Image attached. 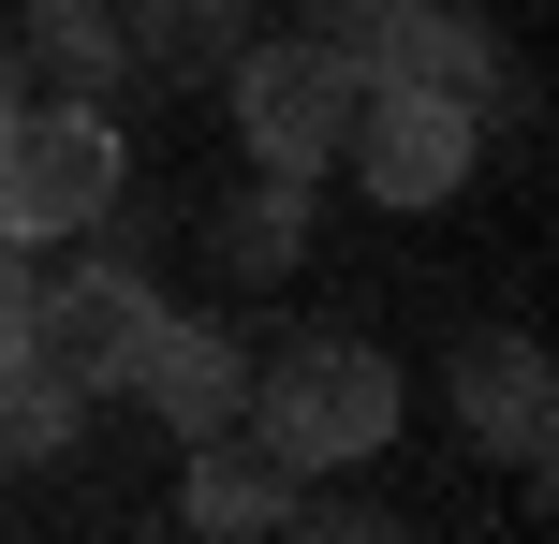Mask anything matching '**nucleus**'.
I'll use <instances>...</instances> for the list:
<instances>
[{
	"label": "nucleus",
	"mask_w": 559,
	"mask_h": 544,
	"mask_svg": "<svg viewBox=\"0 0 559 544\" xmlns=\"http://www.w3.org/2000/svg\"><path fill=\"white\" fill-rule=\"evenodd\" d=\"M15 88H29V74H15V45H0V104H15Z\"/></svg>",
	"instance_id": "4468645a"
},
{
	"label": "nucleus",
	"mask_w": 559,
	"mask_h": 544,
	"mask_svg": "<svg viewBox=\"0 0 559 544\" xmlns=\"http://www.w3.org/2000/svg\"><path fill=\"white\" fill-rule=\"evenodd\" d=\"M251 45V0H133V59H177V74H222Z\"/></svg>",
	"instance_id": "f8f14e48"
},
{
	"label": "nucleus",
	"mask_w": 559,
	"mask_h": 544,
	"mask_svg": "<svg viewBox=\"0 0 559 544\" xmlns=\"http://www.w3.org/2000/svg\"><path fill=\"white\" fill-rule=\"evenodd\" d=\"M0 471H15V457H0Z\"/></svg>",
	"instance_id": "2eb2a0df"
},
{
	"label": "nucleus",
	"mask_w": 559,
	"mask_h": 544,
	"mask_svg": "<svg viewBox=\"0 0 559 544\" xmlns=\"http://www.w3.org/2000/svg\"><path fill=\"white\" fill-rule=\"evenodd\" d=\"M133 412H163L177 442H222L236 412H251V339L206 324V310H163V339H147V368H133Z\"/></svg>",
	"instance_id": "6e6552de"
},
{
	"label": "nucleus",
	"mask_w": 559,
	"mask_h": 544,
	"mask_svg": "<svg viewBox=\"0 0 559 544\" xmlns=\"http://www.w3.org/2000/svg\"><path fill=\"white\" fill-rule=\"evenodd\" d=\"M338 162H354L368 206H456L486 162V104H456V88H354V133H338Z\"/></svg>",
	"instance_id": "423d86ee"
},
{
	"label": "nucleus",
	"mask_w": 559,
	"mask_h": 544,
	"mask_svg": "<svg viewBox=\"0 0 559 544\" xmlns=\"http://www.w3.org/2000/svg\"><path fill=\"white\" fill-rule=\"evenodd\" d=\"M456 427H472V457H501L515 486H545V442H559V368L531 324H486V339H456Z\"/></svg>",
	"instance_id": "0eeeda50"
},
{
	"label": "nucleus",
	"mask_w": 559,
	"mask_h": 544,
	"mask_svg": "<svg viewBox=\"0 0 559 544\" xmlns=\"http://www.w3.org/2000/svg\"><path fill=\"white\" fill-rule=\"evenodd\" d=\"M295 500H309L295 471H280L265 442H236V427H222V442H192V486H177V516H192L206 544H251V530H295Z\"/></svg>",
	"instance_id": "1a4fd4ad"
},
{
	"label": "nucleus",
	"mask_w": 559,
	"mask_h": 544,
	"mask_svg": "<svg viewBox=\"0 0 559 544\" xmlns=\"http://www.w3.org/2000/svg\"><path fill=\"white\" fill-rule=\"evenodd\" d=\"M118 192H133V147H118L104 104H0V251H74V235L118 221Z\"/></svg>",
	"instance_id": "f03ea898"
},
{
	"label": "nucleus",
	"mask_w": 559,
	"mask_h": 544,
	"mask_svg": "<svg viewBox=\"0 0 559 544\" xmlns=\"http://www.w3.org/2000/svg\"><path fill=\"white\" fill-rule=\"evenodd\" d=\"M309 45H338L354 88H456L501 118V45L456 0H309Z\"/></svg>",
	"instance_id": "20e7f679"
},
{
	"label": "nucleus",
	"mask_w": 559,
	"mask_h": 544,
	"mask_svg": "<svg viewBox=\"0 0 559 544\" xmlns=\"http://www.w3.org/2000/svg\"><path fill=\"white\" fill-rule=\"evenodd\" d=\"M206 251H222V280H295V251H309V177H265V162H251V192L206 206Z\"/></svg>",
	"instance_id": "9d476101"
},
{
	"label": "nucleus",
	"mask_w": 559,
	"mask_h": 544,
	"mask_svg": "<svg viewBox=\"0 0 559 544\" xmlns=\"http://www.w3.org/2000/svg\"><path fill=\"white\" fill-rule=\"evenodd\" d=\"M15 15H29V29H45V15H118V0H15Z\"/></svg>",
	"instance_id": "ddd939ff"
},
{
	"label": "nucleus",
	"mask_w": 559,
	"mask_h": 544,
	"mask_svg": "<svg viewBox=\"0 0 559 544\" xmlns=\"http://www.w3.org/2000/svg\"><path fill=\"white\" fill-rule=\"evenodd\" d=\"M222 104H236V147H251L265 177H324L338 133H354V74H338V45H309V29L236 45L222 59Z\"/></svg>",
	"instance_id": "39448f33"
},
{
	"label": "nucleus",
	"mask_w": 559,
	"mask_h": 544,
	"mask_svg": "<svg viewBox=\"0 0 559 544\" xmlns=\"http://www.w3.org/2000/svg\"><path fill=\"white\" fill-rule=\"evenodd\" d=\"M163 310H177V294H163V280H147V265L104 235L74 280H45V294H29V368H45L74 412H104V398H133V368H147V339H163Z\"/></svg>",
	"instance_id": "7ed1b4c3"
},
{
	"label": "nucleus",
	"mask_w": 559,
	"mask_h": 544,
	"mask_svg": "<svg viewBox=\"0 0 559 544\" xmlns=\"http://www.w3.org/2000/svg\"><path fill=\"white\" fill-rule=\"evenodd\" d=\"M397 412H413V383H397L383 339H280L251 368V412H236V427H251L295 486H324V471L397 457Z\"/></svg>",
	"instance_id": "f257e3e1"
},
{
	"label": "nucleus",
	"mask_w": 559,
	"mask_h": 544,
	"mask_svg": "<svg viewBox=\"0 0 559 544\" xmlns=\"http://www.w3.org/2000/svg\"><path fill=\"white\" fill-rule=\"evenodd\" d=\"M15 74L59 88V104H104V88H133V29H118V15H45L15 45Z\"/></svg>",
	"instance_id": "9b49d317"
}]
</instances>
